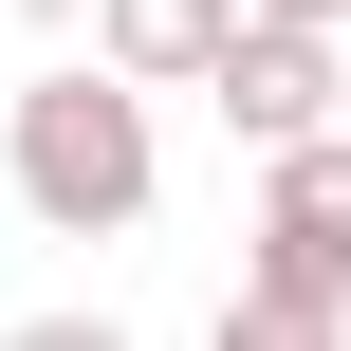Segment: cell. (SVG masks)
<instances>
[{"instance_id":"1","label":"cell","mask_w":351,"mask_h":351,"mask_svg":"<svg viewBox=\"0 0 351 351\" xmlns=\"http://www.w3.org/2000/svg\"><path fill=\"white\" fill-rule=\"evenodd\" d=\"M0 167H19V204H37L56 241H130V222H148V93H111V74L74 56V74H37V93L0 111Z\"/></svg>"},{"instance_id":"2","label":"cell","mask_w":351,"mask_h":351,"mask_svg":"<svg viewBox=\"0 0 351 351\" xmlns=\"http://www.w3.org/2000/svg\"><path fill=\"white\" fill-rule=\"evenodd\" d=\"M241 296H259V315H333V333H351V130L259 148V241H241Z\"/></svg>"},{"instance_id":"3","label":"cell","mask_w":351,"mask_h":351,"mask_svg":"<svg viewBox=\"0 0 351 351\" xmlns=\"http://www.w3.org/2000/svg\"><path fill=\"white\" fill-rule=\"evenodd\" d=\"M204 93H222L241 148H315V130H333V37H296V19H222Z\"/></svg>"},{"instance_id":"4","label":"cell","mask_w":351,"mask_h":351,"mask_svg":"<svg viewBox=\"0 0 351 351\" xmlns=\"http://www.w3.org/2000/svg\"><path fill=\"white\" fill-rule=\"evenodd\" d=\"M222 19H241V0H93V74H111V93H204Z\"/></svg>"},{"instance_id":"5","label":"cell","mask_w":351,"mask_h":351,"mask_svg":"<svg viewBox=\"0 0 351 351\" xmlns=\"http://www.w3.org/2000/svg\"><path fill=\"white\" fill-rule=\"evenodd\" d=\"M204 351H351V333H333V315H259V296H222V333H204Z\"/></svg>"},{"instance_id":"6","label":"cell","mask_w":351,"mask_h":351,"mask_svg":"<svg viewBox=\"0 0 351 351\" xmlns=\"http://www.w3.org/2000/svg\"><path fill=\"white\" fill-rule=\"evenodd\" d=\"M0 351H130V333H111V315H19Z\"/></svg>"},{"instance_id":"7","label":"cell","mask_w":351,"mask_h":351,"mask_svg":"<svg viewBox=\"0 0 351 351\" xmlns=\"http://www.w3.org/2000/svg\"><path fill=\"white\" fill-rule=\"evenodd\" d=\"M241 19H296V37H351V0H241Z\"/></svg>"},{"instance_id":"8","label":"cell","mask_w":351,"mask_h":351,"mask_svg":"<svg viewBox=\"0 0 351 351\" xmlns=\"http://www.w3.org/2000/svg\"><path fill=\"white\" fill-rule=\"evenodd\" d=\"M333 130H351V56H333Z\"/></svg>"}]
</instances>
